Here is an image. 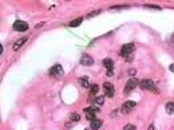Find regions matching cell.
<instances>
[{
    "label": "cell",
    "instance_id": "cell-1",
    "mask_svg": "<svg viewBox=\"0 0 174 130\" xmlns=\"http://www.w3.org/2000/svg\"><path fill=\"white\" fill-rule=\"evenodd\" d=\"M139 86L143 89V90H147V91H151V93H158V89H157L155 83L150 79H143V81L139 82Z\"/></svg>",
    "mask_w": 174,
    "mask_h": 130
},
{
    "label": "cell",
    "instance_id": "cell-2",
    "mask_svg": "<svg viewBox=\"0 0 174 130\" xmlns=\"http://www.w3.org/2000/svg\"><path fill=\"white\" fill-rule=\"evenodd\" d=\"M133 50H134V44L133 43H127V44H125V46L122 47V50H121V55L123 56V58H129V55H131V53H133Z\"/></svg>",
    "mask_w": 174,
    "mask_h": 130
},
{
    "label": "cell",
    "instance_id": "cell-3",
    "mask_svg": "<svg viewBox=\"0 0 174 130\" xmlns=\"http://www.w3.org/2000/svg\"><path fill=\"white\" fill-rule=\"evenodd\" d=\"M139 84L138 79H135V78H131V79H129V82L126 83V87H125V94H129L131 90H134V89L137 87Z\"/></svg>",
    "mask_w": 174,
    "mask_h": 130
},
{
    "label": "cell",
    "instance_id": "cell-4",
    "mask_svg": "<svg viewBox=\"0 0 174 130\" xmlns=\"http://www.w3.org/2000/svg\"><path fill=\"white\" fill-rule=\"evenodd\" d=\"M103 90H104V95H106V97H108V98L114 97V94H115V89H114V86H113L111 83L106 82V83L103 84Z\"/></svg>",
    "mask_w": 174,
    "mask_h": 130
},
{
    "label": "cell",
    "instance_id": "cell-5",
    "mask_svg": "<svg viewBox=\"0 0 174 130\" xmlns=\"http://www.w3.org/2000/svg\"><path fill=\"white\" fill-rule=\"evenodd\" d=\"M14 30L15 31H20V32H24L28 30V24L26 23V21L23 20H16L14 23Z\"/></svg>",
    "mask_w": 174,
    "mask_h": 130
},
{
    "label": "cell",
    "instance_id": "cell-6",
    "mask_svg": "<svg viewBox=\"0 0 174 130\" xmlns=\"http://www.w3.org/2000/svg\"><path fill=\"white\" fill-rule=\"evenodd\" d=\"M134 107H135V102H133V101H127V102H125L123 105H122L121 111L123 113V114H129V113L131 111Z\"/></svg>",
    "mask_w": 174,
    "mask_h": 130
},
{
    "label": "cell",
    "instance_id": "cell-7",
    "mask_svg": "<svg viewBox=\"0 0 174 130\" xmlns=\"http://www.w3.org/2000/svg\"><path fill=\"white\" fill-rule=\"evenodd\" d=\"M50 75L51 77H62L63 75V68L60 64H55V66L51 67V70H50Z\"/></svg>",
    "mask_w": 174,
    "mask_h": 130
},
{
    "label": "cell",
    "instance_id": "cell-8",
    "mask_svg": "<svg viewBox=\"0 0 174 130\" xmlns=\"http://www.w3.org/2000/svg\"><path fill=\"white\" fill-rule=\"evenodd\" d=\"M94 63V59L91 58L90 55H82V58H80V64L82 66H91V64Z\"/></svg>",
    "mask_w": 174,
    "mask_h": 130
},
{
    "label": "cell",
    "instance_id": "cell-9",
    "mask_svg": "<svg viewBox=\"0 0 174 130\" xmlns=\"http://www.w3.org/2000/svg\"><path fill=\"white\" fill-rule=\"evenodd\" d=\"M102 121L101 120H97V118H95V120H93L91 121V125H90V129L91 130H99L101 129V126H102Z\"/></svg>",
    "mask_w": 174,
    "mask_h": 130
},
{
    "label": "cell",
    "instance_id": "cell-10",
    "mask_svg": "<svg viewBox=\"0 0 174 130\" xmlns=\"http://www.w3.org/2000/svg\"><path fill=\"white\" fill-rule=\"evenodd\" d=\"M91 102L94 103L95 106H98V107H99V106H102V105H103V102H104V98H103V97H102V95H99V97H94V98L91 99Z\"/></svg>",
    "mask_w": 174,
    "mask_h": 130
},
{
    "label": "cell",
    "instance_id": "cell-11",
    "mask_svg": "<svg viewBox=\"0 0 174 130\" xmlns=\"http://www.w3.org/2000/svg\"><path fill=\"white\" fill-rule=\"evenodd\" d=\"M103 64H104V67L107 68V71H113V67H114V62H113V59L106 58V59L103 60Z\"/></svg>",
    "mask_w": 174,
    "mask_h": 130
},
{
    "label": "cell",
    "instance_id": "cell-12",
    "mask_svg": "<svg viewBox=\"0 0 174 130\" xmlns=\"http://www.w3.org/2000/svg\"><path fill=\"white\" fill-rule=\"evenodd\" d=\"M26 42H27V38H20V39H19V40H17V42L14 44V47H12V48H14V51H17V50L20 48V47L23 46Z\"/></svg>",
    "mask_w": 174,
    "mask_h": 130
},
{
    "label": "cell",
    "instance_id": "cell-13",
    "mask_svg": "<svg viewBox=\"0 0 174 130\" xmlns=\"http://www.w3.org/2000/svg\"><path fill=\"white\" fill-rule=\"evenodd\" d=\"M79 84L82 86V87H84V89H87L88 87V77H82L79 79Z\"/></svg>",
    "mask_w": 174,
    "mask_h": 130
},
{
    "label": "cell",
    "instance_id": "cell-14",
    "mask_svg": "<svg viewBox=\"0 0 174 130\" xmlns=\"http://www.w3.org/2000/svg\"><path fill=\"white\" fill-rule=\"evenodd\" d=\"M166 113L167 114H174V102L166 103Z\"/></svg>",
    "mask_w": 174,
    "mask_h": 130
},
{
    "label": "cell",
    "instance_id": "cell-15",
    "mask_svg": "<svg viewBox=\"0 0 174 130\" xmlns=\"http://www.w3.org/2000/svg\"><path fill=\"white\" fill-rule=\"evenodd\" d=\"M83 21V18H78V19H75V20H72L71 23H70V27H78V26H80V23Z\"/></svg>",
    "mask_w": 174,
    "mask_h": 130
},
{
    "label": "cell",
    "instance_id": "cell-16",
    "mask_svg": "<svg viewBox=\"0 0 174 130\" xmlns=\"http://www.w3.org/2000/svg\"><path fill=\"white\" fill-rule=\"evenodd\" d=\"M98 91H99V86H98V84H93V86H90V94L91 95H95Z\"/></svg>",
    "mask_w": 174,
    "mask_h": 130
},
{
    "label": "cell",
    "instance_id": "cell-17",
    "mask_svg": "<svg viewBox=\"0 0 174 130\" xmlns=\"http://www.w3.org/2000/svg\"><path fill=\"white\" fill-rule=\"evenodd\" d=\"M70 120L72 121V122H78V121L80 120V115L78 114V113H72V114L70 115Z\"/></svg>",
    "mask_w": 174,
    "mask_h": 130
},
{
    "label": "cell",
    "instance_id": "cell-18",
    "mask_svg": "<svg viewBox=\"0 0 174 130\" xmlns=\"http://www.w3.org/2000/svg\"><path fill=\"white\" fill-rule=\"evenodd\" d=\"M102 11L101 10H98V11H94V12H93V14H88L87 15V18H93V16H97V15H99L101 14Z\"/></svg>",
    "mask_w": 174,
    "mask_h": 130
},
{
    "label": "cell",
    "instance_id": "cell-19",
    "mask_svg": "<svg viewBox=\"0 0 174 130\" xmlns=\"http://www.w3.org/2000/svg\"><path fill=\"white\" fill-rule=\"evenodd\" d=\"M123 130H137V127L134 126V125H126V126L123 127Z\"/></svg>",
    "mask_w": 174,
    "mask_h": 130
},
{
    "label": "cell",
    "instance_id": "cell-20",
    "mask_svg": "<svg viewBox=\"0 0 174 130\" xmlns=\"http://www.w3.org/2000/svg\"><path fill=\"white\" fill-rule=\"evenodd\" d=\"M147 8H153V10H161V7H158V6H146Z\"/></svg>",
    "mask_w": 174,
    "mask_h": 130
},
{
    "label": "cell",
    "instance_id": "cell-21",
    "mask_svg": "<svg viewBox=\"0 0 174 130\" xmlns=\"http://www.w3.org/2000/svg\"><path fill=\"white\" fill-rule=\"evenodd\" d=\"M169 68H170V71H171V73H174V64H171V66L169 67Z\"/></svg>",
    "mask_w": 174,
    "mask_h": 130
},
{
    "label": "cell",
    "instance_id": "cell-22",
    "mask_svg": "<svg viewBox=\"0 0 174 130\" xmlns=\"http://www.w3.org/2000/svg\"><path fill=\"white\" fill-rule=\"evenodd\" d=\"M149 130H157V129H155V127H154V126H153V125H151V126H150V127H149Z\"/></svg>",
    "mask_w": 174,
    "mask_h": 130
},
{
    "label": "cell",
    "instance_id": "cell-23",
    "mask_svg": "<svg viewBox=\"0 0 174 130\" xmlns=\"http://www.w3.org/2000/svg\"><path fill=\"white\" fill-rule=\"evenodd\" d=\"M86 130H88V129H86Z\"/></svg>",
    "mask_w": 174,
    "mask_h": 130
}]
</instances>
